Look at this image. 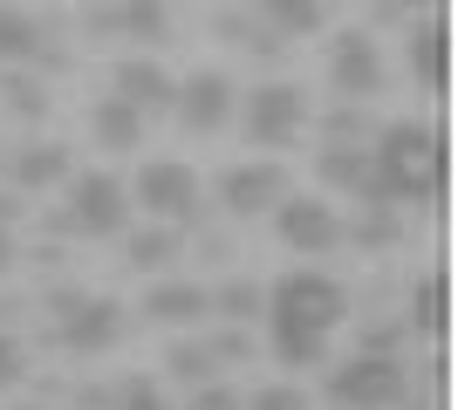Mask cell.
<instances>
[{"label":"cell","instance_id":"obj_1","mask_svg":"<svg viewBox=\"0 0 458 410\" xmlns=\"http://www.w3.org/2000/svg\"><path fill=\"white\" fill-rule=\"evenodd\" d=\"M260 314H267L274 356H281L287 370H308V363H322L328 335L343 329L349 294H343V280H328V273L294 267V273H281V280L260 294Z\"/></svg>","mask_w":458,"mask_h":410},{"label":"cell","instance_id":"obj_2","mask_svg":"<svg viewBox=\"0 0 458 410\" xmlns=\"http://www.w3.org/2000/svg\"><path fill=\"white\" fill-rule=\"evenodd\" d=\"M363 198H445V137L431 123H390L369 144V192Z\"/></svg>","mask_w":458,"mask_h":410},{"label":"cell","instance_id":"obj_3","mask_svg":"<svg viewBox=\"0 0 458 410\" xmlns=\"http://www.w3.org/2000/svg\"><path fill=\"white\" fill-rule=\"evenodd\" d=\"M55 226L62 233H89V239H116L131 226V192L110 172H82V178H69V213Z\"/></svg>","mask_w":458,"mask_h":410},{"label":"cell","instance_id":"obj_4","mask_svg":"<svg viewBox=\"0 0 458 410\" xmlns=\"http://www.w3.org/2000/svg\"><path fill=\"white\" fill-rule=\"evenodd\" d=\"M403 363L397 356H356L328 376V404L335 410H397L403 404Z\"/></svg>","mask_w":458,"mask_h":410},{"label":"cell","instance_id":"obj_5","mask_svg":"<svg viewBox=\"0 0 458 410\" xmlns=\"http://www.w3.org/2000/svg\"><path fill=\"white\" fill-rule=\"evenodd\" d=\"M137 205H144L157 226H185V219L199 213V172L178 164V157L144 164V172H137Z\"/></svg>","mask_w":458,"mask_h":410},{"label":"cell","instance_id":"obj_6","mask_svg":"<svg viewBox=\"0 0 458 410\" xmlns=\"http://www.w3.org/2000/svg\"><path fill=\"white\" fill-rule=\"evenodd\" d=\"M301 123H308V96L294 89V82H267V89H253V96H247V137H253V144H267V151L294 144Z\"/></svg>","mask_w":458,"mask_h":410},{"label":"cell","instance_id":"obj_7","mask_svg":"<svg viewBox=\"0 0 458 410\" xmlns=\"http://www.w3.org/2000/svg\"><path fill=\"white\" fill-rule=\"evenodd\" d=\"M274 233H281V247H294V254H328V247L343 239V219H335V205H322V198L287 192L281 205H274Z\"/></svg>","mask_w":458,"mask_h":410},{"label":"cell","instance_id":"obj_8","mask_svg":"<svg viewBox=\"0 0 458 410\" xmlns=\"http://www.w3.org/2000/svg\"><path fill=\"white\" fill-rule=\"evenodd\" d=\"M55 308H62V342L82 356L96 349H110L116 335H123V308L116 301H89V294H55Z\"/></svg>","mask_w":458,"mask_h":410},{"label":"cell","instance_id":"obj_9","mask_svg":"<svg viewBox=\"0 0 458 410\" xmlns=\"http://www.w3.org/2000/svg\"><path fill=\"white\" fill-rule=\"evenodd\" d=\"M328 82H335L343 96H377L383 89V55H377V41H369L363 28L335 35V48H328Z\"/></svg>","mask_w":458,"mask_h":410},{"label":"cell","instance_id":"obj_10","mask_svg":"<svg viewBox=\"0 0 458 410\" xmlns=\"http://www.w3.org/2000/svg\"><path fill=\"white\" fill-rule=\"evenodd\" d=\"M281 198H287V172L281 164H233V172L219 178V205L240 213V219L267 213V205H281Z\"/></svg>","mask_w":458,"mask_h":410},{"label":"cell","instance_id":"obj_11","mask_svg":"<svg viewBox=\"0 0 458 410\" xmlns=\"http://www.w3.org/2000/svg\"><path fill=\"white\" fill-rule=\"evenodd\" d=\"M172 110L185 117V130H219V123L233 117V82L219 76V69H206V76H191V82H178V96H172Z\"/></svg>","mask_w":458,"mask_h":410},{"label":"cell","instance_id":"obj_12","mask_svg":"<svg viewBox=\"0 0 458 410\" xmlns=\"http://www.w3.org/2000/svg\"><path fill=\"white\" fill-rule=\"evenodd\" d=\"M110 96H123L131 110H172L178 82L165 76L151 55H131V62H116V69H110Z\"/></svg>","mask_w":458,"mask_h":410},{"label":"cell","instance_id":"obj_13","mask_svg":"<svg viewBox=\"0 0 458 410\" xmlns=\"http://www.w3.org/2000/svg\"><path fill=\"white\" fill-rule=\"evenodd\" d=\"M411 76L445 96V82H452V35H445V21H418L411 28Z\"/></svg>","mask_w":458,"mask_h":410},{"label":"cell","instance_id":"obj_14","mask_svg":"<svg viewBox=\"0 0 458 410\" xmlns=\"http://www.w3.org/2000/svg\"><path fill=\"white\" fill-rule=\"evenodd\" d=\"M89 130H96L103 151H137V144H144V110H131L123 96H103L96 117H89Z\"/></svg>","mask_w":458,"mask_h":410},{"label":"cell","instance_id":"obj_15","mask_svg":"<svg viewBox=\"0 0 458 410\" xmlns=\"http://www.w3.org/2000/svg\"><path fill=\"white\" fill-rule=\"evenodd\" d=\"M144 314L151 322H165V329H185V322H199L206 308V288H185V280H157L151 294H144Z\"/></svg>","mask_w":458,"mask_h":410},{"label":"cell","instance_id":"obj_16","mask_svg":"<svg viewBox=\"0 0 458 410\" xmlns=\"http://www.w3.org/2000/svg\"><path fill=\"white\" fill-rule=\"evenodd\" d=\"M69 172H76V157L62 151V144H28V151L14 157V185H21V192H41V185H62Z\"/></svg>","mask_w":458,"mask_h":410},{"label":"cell","instance_id":"obj_17","mask_svg":"<svg viewBox=\"0 0 458 410\" xmlns=\"http://www.w3.org/2000/svg\"><path fill=\"white\" fill-rule=\"evenodd\" d=\"M315 172H322V185H335V192H369V151H356V144L322 151V157H315Z\"/></svg>","mask_w":458,"mask_h":410},{"label":"cell","instance_id":"obj_18","mask_svg":"<svg viewBox=\"0 0 458 410\" xmlns=\"http://www.w3.org/2000/svg\"><path fill=\"white\" fill-rule=\"evenodd\" d=\"M267 35H315L322 28V0H253Z\"/></svg>","mask_w":458,"mask_h":410},{"label":"cell","instance_id":"obj_19","mask_svg":"<svg viewBox=\"0 0 458 410\" xmlns=\"http://www.w3.org/2000/svg\"><path fill=\"white\" fill-rule=\"evenodd\" d=\"M41 55V28L21 7H0V69L7 62H35Z\"/></svg>","mask_w":458,"mask_h":410},{"label":"cell","instance_id":"obj_20","mask_svg":"<svg viewBox=\"0 0 458 410\" xmlns=\"http://www.w3.org/2000/svg\"><path fill=\"white\" fill-rule=\"evenodd\" d=\"M445 301H452L445 273H424L418 294H411V329H418V335H445Z\"/></svg>","mask_w":458,"mask_h":410},{"label":"cell","instance_id":"obj_21","mask_svg":"<svg viewBox=\"0 0 458 410\" xmlns=\"http://www.w3.org/2000/svg\"><path fill=\"white\" fill-rule=\"evenodd\" d=\"M172 260H178V226H151V233L131 239V267L157 273V267H172Z\"/></svg>","mask_w":458,"mask_h":410},{"label":"cell","instance_id":"obj_22","mask_svg":"<svg viewBox=\"0 0 458 410\" xmlns=\"http://www.w3.org/2000/svg\"><path fill=\"white\" fill-rule=\"evenodd\" d=\"M110 28H131L137 41H165V28H172V21H165V7H157V0H131L123 14H110Z\"/></svg>","mask_w":458,"mask_h":410},{"label":"cell","instance_id":"obj_23","mask_svg":"<svg viewBox=\"0 0 458 410\" xmlns=\"http://www.w3.org/2000/svg\"><path fill=\"white\" fill-rule=\"evenodd\" d=\"M206 308L212 314H233V322H253V314H260V288H253V280H233V288L206 294Z\"/></svg>","mask_w":458,"mask_h":410},{"label":"cell","instance_id":"obj_24","mask_svg":"<svg viewBox=\"0 0 458 410\" xmlns=\"http://www.w3.org/2000/svg\"><path fill=\"white\" fill-rule=\"evenodd\" d=\"M212 370H219V356H212L206 342H178L172 349V376H185V383H206Z\"/></svg>","mask_w":458,"mask_h":410},{"label":"cell","instance_id":"obj_25","mask_svg":"<svg viewBox=\"0 0 458 410\" xmlns=\"http://www.w3.org/2000/svg\"><path fill=\"white\" fill-rule=\"evenodd\" d=\"M240 410H308V390H294V383H267V390H253Z\"/></svg>","mask_w":458,"mask_h":410},{"label":"cell","instance_id":"obj_26","mask_svg":"<svg viewBox=\"0 0 458 410\" xmlns=\"http://www.w3.org/2000/svg\"><path fill=\"white\" fill-rule=\"evenodd\" d=\"M356 239H363V247H390V239H397V219H390L383 198H369V219L356 226Z\"/></svg>","mask_w":458,"mask_h":410},{"label":"cell","instance_id":"obj_27","mask_svg":"<svg viewBox=\"0 0 458 410\" xmlns=\"http://www.w3.org/2000/svg\"><path fill=\"white\" fill-rule=\"evenodd\" d=\"M116 410H172V404L157 397V383H151V376H131V383L116 390Z\"/></svg>","mask_w":458,"mask_h":410},{"label":"cell","instance_id":"obj_28","mask_svg":"<svg viewBox=\"0 0 458 410\" xmlns=\"http://www.w3.org/2000/svg\"><path fill=\"white\" fill-rule=\"evenodd\" d=\"M191 410H240V390L212 383V390H199V397H191Z\"/></svg>","mask_w":458,"mask_h":410},{"label":"cell","instance_id":"obj_29","mask_svg":"<svg viewBox=\"0 0 458 410\" xmlns=\"http://www.w3.org/2000/svg\"><path fill=\"white\" fill-rule=\"evenodd\" d=\"M7 383H21V342L14 335H0V390H7Z\"/></svg>","mask_w":458,"mask_h":410},{"label":"cell","instance_id":"obj_30","mask_svg":"<svg viewBox=\"0 0 458 410\" xmlns=\"http://www.w3.org/2000/svg\"><path fill=\"white\" fill-rule=\"evenodd\" d=\"M7 96H14V110H21V117H35V110H41V96H35V82H14V89H7Z\"/></svg>","mask_w":458,"mask_h":410},{"label":"cell","instance_id":"obj_31","mask_svg":"<svg viewBox=\"0 0 458 410\" xmlns=\"http://www.w3.org/2000/svg\"><path fill=\"white\" fill-rule=\"evenodd\" d=\"M14 219H21V198H14V192H0V226H14Z\"/></svg>","mask_w":458,"mask_h":410},{"label":"cell","instance_id":"obj_32","mask_svg":"<svg viewBox=\"0 0 458 410\" xmlns=\"http://www.w3.org/2000/svg\"><path fill=\"white\" fill-rule=\"evenodd\" d=\"M14 267V233H7V226H0V273Z\"/></svg>","mask_w":458,"mask_h":410},{"label":"cell","instance_id":"obj_33","mask_svg":"<svg viewBox=\"0 0 458 410\" xmlns=\"http://www.w3.org/2000/svg\"><path fill=\"white\" fill-rule=\"evenodd\" d=\"M397 7H431V0H397Z\"/></svg>","mask_w":458,"mask_h":410}]
</instances>
